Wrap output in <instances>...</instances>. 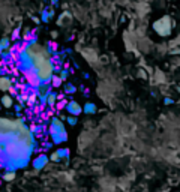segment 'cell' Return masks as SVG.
Instances as JSON below:
<instances>
[{
    "label": "cell",
    "instance_id": "cell-1",
    "mask_svg": "<svg viewBox=\"0 0 180 192\" xmlns=\"http://www.w3.org/2000/svg\"><path fill=\"white\" fill-rule=\"evenodd\" d=\"M153 29H155V32L159 35V36H168L173 30V21L170 17H162L161 20L155 21L153 23Z\"/></svg>",
    "mask_w": 180,
    "mask_h": 192
},
{
    "label": "cell",
    "instance_id": "cell-2",
    "mask_svg": "<svg viewBox=\"0 0 180 192\" xmlns=\"http://www.w3.org/2000/svg\"><path fill=\"white\" fill-rule=\"evenodd\" d=\"M50 132H51V135H53V137H57L59 141H63V140L68 138L66 129H65V126H63L62 119H57V117H53V119H51Z\"/></svg>",
    "mask_w": 180,
    "mask_h": 192
},
{
    "label": "cell",
    "instance_id": "cell-3",
    "mask_svg": "<svg viewBox=\"0 0 180 192\" xmlns=\"http://www.w3.org/2000/svg\"><path fill=\"white\" fill-rule=\"evenodd\" d=\"M66 110L69 111V114H72V116H78V114L83 113V108L81 105L78 104V102H75V101H71L66 104Z\"/></svg>",
    "mask_w": 180,
    "mask_h": 192
},
{
    "label": "cell",
    "instance_id": "cell-4",
    "mask_svg": "<svg viewBox=\"0 0 180 192\" xmlns=\"http://www.w3.org/2000/svg\"><path fill=\"white\" fill-rule=\"evenodd\" d=\"M47 162H48V158H47L45 155H41V156H38V158L33 161V167H35L36 170H41V168H44L45 165H47Z\"/></svg>",
    "mask_w": 180,
    "mask_h": 192
},
{
    "label": "cell",
    "instance_id": "cell-5",
    "mask_svg": "<svg viewBox=\"0 0 180 192\" xmlns=\"http://www.w3.org/2000/svg\"><path fill=\"white\" fill-rule=\"evenodd\" d=\"M11 86H12V80L11 78H8V77H0V90L8 92Z\"/></svg>",
    "mask_w": 180,
    "mask_h": 192
},
{
    "label": "cell",
    "instance_id": "cell-6",
    "mask_svg": "<svg viewBox=\"0 0 180 192\" xmlns=\"http://www.w3.org/2000/svg\"><path fill=\"white\" fill-rule=\"evenodd\" d=\"M0 104H2V107H5V108H12L14 107V99H12L11 95H5L2 98V101H0Z\"/></svg>",
    "mask_w": 180,
    "mask_h": 192
},
{
    "label": "cell",
    "instance_id": "cell-7",
    "mask_svg": "<svg viewBox=\"0 0 180 192\" xmlns=\"http://www.w3.org/2000/svg\"><path fill=\"white\" fill-rule=\"evenodd\" d=\"M63 156H65V150L63 149H59V150H56V152H53L51 153V156H50V159L53 161V162H59Z\"/></svg>",
    "mask_w": 180,
    "mask_h": 192
},
{
    "label": "cell",
    "instance_id": "cell-8",
    "mask_svg": "<svg viewBox=\"0 0 180 192\" xmlns=\"http://www.w3.org/2000/svg\"><path fill=\"white\" fill-rule=\"evenodd\" d=\"M56 102H57V95L50 92V93L47 95V105H48V107H54Z\"/></svg>",
    "mask_w": 180,
    "mask_h": 192
},
{
    "label": "cell",
    "instance_id": "cell-9",
    "mask_svg": "<svg viewBox=\"0 0 180 192\" xmlns=\"http://www.w3.org/2000/svg\"><path fill=\"white\" fill-rule=\"evenodd\" d=\"M9 47H11V41H9V38H3V39L0 41V54H2L3 51L9 50Z\"/></svg>",
    "mask_w": 180,
    "mask_h": 192
},
{
    "label": "cell",
    "instance_id": "cell-10",
    "mask_svg": "<svg viewBox=\"0 0 180 192\" xmlns=\"http://www.w3.org/2000/svg\"><path fill=\"white\" fill-rule=\"evenodd\" d=\"M15 177H17L15 171H14V170H9V171H6V173L3 174V180H5V182H12V180H15Z\"/></svg>",
    "mask_w": 180,
    "mask_h": 192
},
{
    "label": "cell",
    "instance_id": "cell-11",
    "mask_svg": "<svg viewBox=\"0 0 180 192\" xmlns=\"http://www.w3.org/2000/svg\"><path fill=\"white\" fill-rule=\"evenodd\" d=\"M50 83H51V86H53V87H60L62 83H63V80L60 78L59 75H53V77H51V80H50Z\"/></svg>",
    "mask_w": 180,
    "mask_h": 192
},
{
    "label": "cell",
    "instance_id": "cell-12",
    "mask_svg": "<svg viewBox=\"0 0 180 192\" xmlns=\"http://www.w3.org/2000/svg\"><path fill=\"white\" fill-rule=\"evenodd\" d=\"M83 111H84V113H87V114H93V113H96V105H95V104H92V102H89V104H86V105H84Z\"/></svg>",
    "mask_w": 180,
    "mask_h": 192
},
{
    "label": "cell",
    "instance_id": "cell-13",
    "mask_svg": "<svg viewBox=\"0 0 180 192\" xmlns=\"http://www.w3.org/2000/svg\"><path fill=\"white\" fill-rule=\"evenodd\" d=\"M51 17H53V9H51V11H48V9H47V11H44V12H42V21H45V23H47Z\"/></svg>",
    "mask_w": 180,
    "mask_h": 192
},
{
    "label": "cell",
    "instance_id": "cell-14",
    "mask_svg": "<svg viewBox=\"0 0 180 192\" xmlns=\"http://www.w3.org/2000/svg\"><path fill=\"white\" fill-rule=\"evenodd\" d=\"M75 90H77V87H75L74 84H66V86H65V92L69 93V95H71V93H75Z\"/></svg>",
    "mask_w": 180,
    "mask_h": 192
},
{
    "label": "cell",
    "instance_id": "cell-15",
    "mask_svg": "<svg viewBox=\"0 0 180 192\" xmlns=\"http://www.w3.org/2000/svg\"><path fill=\"white\" fill-rule=\"evenodd\" d=\"M68 74H69V72H68V69L65 68V69H62V71H60V75H59V77H60L63 81H65V80L68 78Z\"/></svg>",
    "mask_w": 180,
    "mask_h": 192
},
{
    "label": "cell",
    "instance_id": "cell-16",
    "mask_svg": "<svg viewBox=\"0 0 180 192\" xmlns=\"http://www.w3.org/2000/svg\"><path fill=\"white\" fill-rule=\"evenodd\" d=\"M68 123H69V125H72V126H74V125H75V123H77V119H75V116H72V114H71V116H69V117H68Z\"/></svg>",
    "mask_w": 180,
    "mask_h": 192
},
{
    "label": "cell",
    "instance_id": "cell-17",
    "mask_svg": "<svg viewBox=\"0 0 180 192\" xmlns=\"http://www.w3.org/2000/svg\"><path fill=\"white\" fill-rule=\"evenodd\" d=\"M171 102H173V99H170V98H167V99H165V104H167V105L171 104Z\"/></svg>",
    "mask_w": 180,
    "mask_h": 192
},
{
    "label": "cell",
    "instance_id": "cell-18",
    "mask_svg": "<svg viewBox=\"0 0 180 192\" xmlns=\"http://www.w3.org/2000/svg\"><path fill=\"white\" fill-rule=\"evenodd\" d=\"M62 99H65V95H57V101H62Z\"/></svg>",
    "mask_w": 180,
    "mask_h": 192
},
{
    "label": "cell",
    "instance_id": "cell-19",
    "mask_svg": "<svg viewBox=\"0 0 180 192\" xmlns=\"http://www.w3.org/2000/svg\"><path fill=\"white\" fill-rule=\"evenodd\" d=\"M57 2H59V0H51V3H53V5H57Z\"/></svg>",
    "mask_w": 180,
    "mask_h": 192
},
{
    "label": "cell",
    "instance_id": "cell-20",
    "mask_svg": "<svg viewBox=\"0 0 180 192\" xmlns=\"http://www.w3.org/2000/svg\"><path fill=\"white\" fill-rule=\"evenodd\" d=\"M0 110H2V104H0Z\"/></svg>",
    "mask_w": 180,
    "mask_h": 192
}]
</instances>
